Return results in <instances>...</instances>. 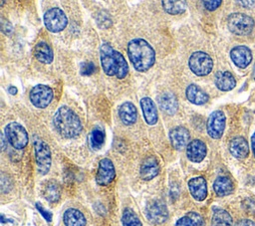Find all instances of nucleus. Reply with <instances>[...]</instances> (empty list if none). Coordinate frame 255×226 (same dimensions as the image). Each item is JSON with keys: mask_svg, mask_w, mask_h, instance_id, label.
<instances>
[{"mask_svg": "<svg viewBox=\"0 0 255 226\" xmlns=\"http://www.w3.org/2000/svg\"><path fill=\"white\" fill-rule=\"evenodd\" d=\"M188 188L192 197L197 201H203L207 196V183L201 176L191 178L188 181Z\"/></svg>", "mask_w": 255, "mask_h": 226, "instance_id": "obj_16", "label": "nucleus"}, {"mask_svg": "<svg viewBox=\"0 0 255 226\" xmlns=\"http://www.w3.org/2000/svg\"><path fill=\"white\" fill-rule=\"evenodd\" d=\"M96 71V66L94 63L89 62V63H83L81 65V74L84 76H90Z\"/></svg>", "mask_w": 255, "mask_h": 226, "instance_id": "obj_32", "label": "nucleus"}, {"mask_svg": "<svg viewBox=\"0 0 255 226\" xmlns=\"http://www.w3.org/2000/svg\"><path fill=\"white\" fill-rule=\"evenodd\" d=\"M227 27L231 33L244 36L253 30L254 20L246 14L233 13L227 18Z\"/></svg>", "mask_w": 255, "mask_h": 226, "instance_id": "obj_4", "label": "nucleus"}, {"mask_svg": "<svg viewBox=\"0 0 255 226\" xmlns=\"http://www.w3.org/2000/svg\"><path fill=\"white\" fill-rule=\"evenodd\" d=\"M4 2H5V0H1V6H3V4H4Z\"/></svg>", "mask_w": 255, "mask_h": 226, "instance_id": "obj_42", "label": "nucleus"}, {"mask_svg": "<svg viewBox=\"0 0 255 226\" xmlns=\"http://www.w3.org/2000/svg\"><path fill=\"white\" fill-rule=\"evenodd\" d=\"M188 65L192 73L197 76L208 75L213 68V61L211 57L204 52H194L189 58Z\"/></svg>", "mask_w": 255, "mask_h": 226, "instance_id": "obj_6", "label": "nucleus"}, {"mask_svg": "<svg viewBox=\"0 0 255 226\" xmlns=\"http://www.w3.org/2000/svg\"><path fill=\"white\" fill-rule=\"evenodd\" d=\"M53 91L46 85H37L30 92L31 103L39 109H44L53 100Z\"/></svg>", "mask_w": 255, "mask_h": 226, "instance_id": "obj_9", "label": "nucleus"}, {"mask_svg": "<svg viewBox=\"0 0 255 226\" xmlns=\"http://www.w3.org/2000/svg\"><path fill=\"white\" fill-rule=\"evenodd\" d=\"M158 104L160 109L167 114L175 113L178 108L176 97L169 92L163 93L158 97Z\"/></svg>", "mask_w": 255, "mask_h": 226, "instance_id": "obj_20", "label": "nucleus"}, {"mask_svg": "<svg viewBox=\"0 0 255 226\" xmlns=\"http://www.w3.org/2000/svg\"><path fill=\"white\" fill-rule=\"evenodd\" d=\"M213 189L218 196H225L233 191V182L227 176H219L213 183Z\"/></svg>", "mask_w": 255, "mask_h": 226, "instance_id": "obj_26", "label": "nucleus"}, {"mask_svg": "<svg viewBox=\"0 0 255 226\" xmlns=\"http://www.w3.org/2000/svg\"><path fill=\"white\" fill-rule=\"evenodd\" d=\"M5 135L10 144L17 149L24 148L28 143V133L18 122L8 123L5 127Z\"/></svg>", "mask_w": 255, "mask_h": 226, "instance_id": "obj_7", "label": "nucleus"}, {"mask_svg": "<svg viewBox=\"0 0 255 226\" xmlns=\"http://www.w3.org/2000/svg\"><path fill=\"white\" fill-rule=\"evenodd\" d=\"M1 21H2L1 26H2V31H3V33H5V34H7V35H10V34L12 33V26H11L10 22L7 21V20H5V19H3V18H2Z\"/></svg>", "mask_w": 255, "mask_h": 226, "instance_id": "obj_36", "label": "nucleus"}, {"mask_svg": "<svg viewBox=\"0 0 255 226\" xmlns=\"http://www.w3.org/2000/svg\"><path fill=\"white\" fill-rule=\"evenodd\" d=\"M212 226H232V218L224 209H215L211 218Z\"/></svg>", "mask_w": 255, "mask_h": 226, "instance_id": "obj_28", "label": "nucleus"}, {"mask_svg": "<svg viewBox=\"0 0 255 226\" xmlns=\"http://www.w3.org/2000/svg\"><path fill=\"white\" fill-rule=\"evenodd\" d=\"M215 85L221 91H230L235 87L236 81L230 72L220 71L215 75Z\"/></svg>", "mask_w": 255, "mask_h": 226, "instance_id": "obj_24", "label": "nucleus"}, {"mask_svg": "<svg viewBox=\"0 0 255 226\" xmlns=\"http://www.w3.org/2000/svg\"><path fill=\"white\" fill-rule=\"evenodd\" d=\"M65 226H85L86 225V218L84 214L76 209V208H69L65 211L63 216Z\"/></svg>", "mask_w": 255, "mask_h": 226, "instance_id": "obj_23", "label": "nucleus"}, {"mask_svg": "<svg viewBox=\"0 0 255 226\" xmlns=\"http://www.w3.org/2000/svg\"><path fill=\"white\" fill-rule=\"evenodd\" d=\"M201 1L203 3V6L205 7V9H207L209 11L216 10L222 2V0H201Z\"/></svg>", "mask_w": 255, "mask_h": 226, "instance_id": "obj_33", "label": "nucleus"}, {"mask_svg": "<svg viewBox=\"0 0 255 226\" xmlns=\"http://www.w3.org/2000/svg\"><path fill=\"white\" fill-rule=\"evenodd\" d=\"M101 63L104 72L108 76H117L118 79H124L128 72V66L124 56L113 49V47L104 43L100 50Z\"/></svg>", "mask_w": 255, "mask_h": 226, "instance_id": "obj_2", "label": "nucleus"}, {"mask_svg": "<svg viewBox=\"0 0 255 226\" xmlns=\"http://www.w3.org/2000/svg\"><path fill=\"white\" fill-rule=\"evenodd\" d=\"M251 145H252V150H253V153L255 155V132L253 133L252 137H251Z\"/></svg>", "mask_w": 255, "mask_h": 226, "instance_id": "obj_40", "label": "nucleus"}, {"mask_svg": "<svg viewBox=\"0 0 255 226\" xmlns=\"http://www.w3.org/2000/svg\"><path fill=\"white\" fill-rule=\"evenodd\" d=\"M161 3L165 12L171 15L181 14L186 9L185 0H161Z\"/></svg>", "mask_w": 255, "mask_h": 226, "instance_id": "obj_27", "label": "nucleus"}, {"mask_svg": "<svg viewBox=\"0 0 255 226\" xmlns=\"http://www.w3.org/2000/svg\"><path fill=\"white\" fill-rule=\"evenodd\" d=\"M116 171L114 163L109 158H104L99 162L98 171L96 174V181L99 185H109L115 178Z\"/></svg>", "mask_w": 255, "mask_h": 226, "instance_id": "obj_12", "label": "nucleus"}, {"mask_svg": "<svg viewBox=\"0 0 255 226\" xmlns=\"http://www.w3.org/2000/svg\"><path fill=\"white\" fill-rule=\"evenodd\" d=\"M34 149H35V158H36L38 171L41 174L48 173L50 170L51 161H52L49 145L40 137H35Z\"/></svg>", "mask_w": 255, "mask_h": 226, "instance_id": "obj_5", "label": "nucleus"}, {"mask_svg": "<svg viewBox=\"0 0 255 226\" xmlns=\"http://www.w3.org/2000/svg\"><path fill=\"white\" fill-rule=\"evenodd\" d=\"M187 216H189L192 221L194 222L195 226H204V222H203V219L202 217L198 214V213H195V212H189L187 214Z\"/></svg>", "mask_w": 255, "mask_h": 226, "instance_id": "obj_35", "label": "nucleus"}, {"mask_svg": "<svg viewBox=\"0 0 255 226\" xmlns=\"http://www.w3.org/2000/svg\"><path fill=\"white\" fill-rule=\"evenodd\" d=\"M104 141H105L104 131L99 127L94 128L92 130L91 134H90V145H91V147L93 149H99L104 144Z\"/></svg>", "mask_w": 255, "mask_h": 226, "instance_id": "obj_31", "label": "nucleus"}, {"mask_svg": "<svg viewBox=\"0 0 255 226\" xmlns=\"http://www.w3.org/2000/svg\"><path fill=\"white\" fill-rule=\"evenodd\" d=\"M34 55L38 61L44 64H50L53 61V51L45 42H40L35 46Z\"/></svg>", "mask_w": 255, "mask_h": 226, "instance_id": "obj_25", "label": "nucleus"}, {"mask_svg": "<svg viewBox=\"0 0 255 226\" xmlns=\"http://www.w3.org/2000/svg\"><path fill=\"white\" fill-rule=\"evenodd\" d=\"M240 6L245 7V8H249L251 6H253L254 4V0H235Z\"/></svg>", "mask_w": 255, "mask_h": 226, "instance_id": "obj_38", "label": "nucleus"}, {"mask_svg": "<svg viewBox=\"0 0 255 226\" xmlns=\"http://www.w3.org/2000/svg\"><path fill=\"white\" fill-rule=\"evenodd\" d=\"M8 92H9L11 95H16V94H17V89H16V87L10 86V87L8 88Z\"/></svg>", "mask_w": 255, "mask_h": 226, "instance_id": "obj_41", "label": "nucleus"}, {"mask_svg": "<svg viewBox=\"0 0 255 226\" xmlns=\"http://www.w3.org/2000/svg\"><path fill=\"white\" fill-rule=\"evenodd\" d=\"M229 150L234 157L243 159L249 154V145L244 137L236 136L231 139L229 143Z\"/></svg>", "mask_w": 255, "mask_h": 226, "instance_id": "obj_18", "label": "nucleus"}, {"mask_svg": "<svg viewBox=\"0 0 255 226\" xmlns=\"http://www.w3.org/2000/svg\"><path fill=\"white\" fill-rule=\"evenodd\" d=\"M186 98L194 105H204L208 102V95L194 84H191L186 88Z\"/></svg>", "mask_w": 255, "mask_h": 226, "instance_id": "obj_22", "label": "nucleus"}, {"mask_svg": "<svg viewBox=\"0 0 255 226\" xmlns=\"http://www.w3.org/2000/svg\"><path fill=\"white\" fill-rule=\"evenodd\" d=\"M140 107H141L145 121L150 125L155 124L158 116H157V111H156L155 105L152 102V100L147 97L142 98L140 100Z\"/></svg>", "mask_w": 255, "mask_h": 226, "instance_id": "obj_19", "label": "nucleus"}, {"mask_svg": "<svg viewBox=\"0 0 255 226\" xmlns=\"http://www.w3.org/2000/svg\"><path fill=\"white\" fill-rule=\"evenodd\" d=\"M190 134L187 128L183 126H176L172 128L169 132V139L172 144V146L175 149H182L183 147L187 146L189 143Z\"/></svg>", "mask_w": 255, "mask_h": 226, "instance_id": "obj_14", "label": "nucleus"}, {"mask_svg": "<svg viewBox=\"0 0 255 226\" xmlns=\"http://www.w3.org/2000/svg\"><path fill=\"white\" fill-rule=\"evenodd\" d=\"M254 74H255V66H254Z\"/></svg>", "mask_w": 255, "mask_h": 226, "instance_id": "obj_43", "label": "nucleus"}, {"mask_svg": "<svg viewBox=\"0 0 255 226\" xmlns=\"http://www.w3.org/2000/svg\"><path fill=\"white\" fill-rule=\"evenodd\" d=\"M175 226H195L194 222L192 221V219L189 216H183L181 218H179L176 223Z\"/></svg>", "mask_w": 255, "mask_h": 226, "instance_id": "obj_34", "label": "nucleus"}, {"mask_svg": "<svg viewBox=\"0 0 255 226\" xmlns=\"http://www.w3.org/2000/svg\"><path fill=\"white\" fill-rule=\"evenodd\" d=\"M230 57L237 67L244 69L251 63L252 53L246 46H236L230 51Z\"/></svg>", "mask_w": 255, "mask_h": 226, "instance_id": "obj_13", "label": "nucleus"}, {"mask_svg": "<svg viewBox=\"0 0 255 226\" xmlns=\"http://www.w3.org/2000/svg\"><path fill=\"white\" fill-rule=\"evenodd\" d=\"M44 23L46 28L53 32V33H57V32H61L62 30H64L68 24V19L64 13V11H62L60 8H52L49 9L45 15H44Z\"/></svg>", "mask_w": 255, "mask_h": 226, "instance_id": "obj_8", "label": "nucleus"}, {"mask_svg": "<svg viewBox=\"0 0 255 226\" xmlns=\"http://www.w3.org/2000/svg\"><path fill=\"white\" fill-rule=\"evenodd\" d=\"M159 164L154 156L146 157L140 165V177L144 180H150L159 173Z\"/></svg>", "mask_w": 255, "mask_h": 226, "instance_id": "obj_17", "label": "nucleus"}, {"mask_svg": "<svg viewBox=\"0 0 255 226\" xmlns=\"http://www.w3.org/2000/svg\"><path fill=\"white\" fill-rule=\"evenodd\" d=\"M56 130L64 137H76L82 131V122L79 116L68 107L58 109L53 117Z\"/></svg>", "mask_w": 255, "mask_h": 226, "instance_id": "obj_3", "label": "nucleus"}, {"mask_svg": "<svg viewBox=\"0 0 255 226\" xmlns=\"http://www.w3.org/2000/svg\"><path fill=\"white\" fill-rule=\"evenodd\" d=\"M128 55L133 68L138 72L147 71L155 60L154 50L141 38L132 39L128 42Z\"/></svg>", "mask_w": 255, "mask_h": 226, "instance_id": "obj_1", "label": "nucleus"}, {"mask_svg": "<svg viewBox=\"0 0 255 226\" xmlns=\"http://www.w3.org/2000/svg\"><path fill=\"white\" fill-rule=\"evenodd\" d=\"M123 226H141V222L138 216L130 209L126 208L122 216Z\"/></svg>", "mask_w": 255, "mask_h": 226, "instance_id": "obj_30", "label": "nucleus"}, {"mask_svg": "<svg viewBox=\"0 0 255 226\" xmlns=\"http://www.w3.org/2000/svg\"><path fill=\"white\" fill-rule=\"evenodd\" d=\"M146 218L153 224H161L168 218V211L165 204L159 200H152L145 208Z\"/></svg>", "mask_w": 255, "mask_h": 226, "instance_id": "obj_10", "label": "nucleus"}, {"mask_svg": "<svg viewBox=\"0 0 255 226\" xmlns=\"http://www.w3.org/2000/svg\"><path fill=\"white\" fill-rule=\"evenodd\" d=\"M186 155L193 162H200L206 155V145L200 139L191 140L186 146Z\"/></svg>", "mask_w": 255, "mask_h": 226, "instance_id": "obj_15", "label": "nucleus"}, {"mask_svg": "<svg viewBox=\"0 0 255 226\" xmlns=\"http://www.w3.org/2000/svg\"><path fill=\"white\" fill-rule=\"evenodd\" d=\"M60 187L57 182L49 181L46 183L43 189V195L46 200L51 203H55L60 199Z\"/></svg>", "mask_w": 255, "mask_h": 226, "instance_id": "obj_29", "label": "nucleus"}, {"mask_svg": "<svg viewBox=\"0 0 255 226\" xmlns=\"http://www.w3.org/2000/svg\"><path fill=\"white\" fill-rule=\"evenodd\" d=\"M235 226H255V222L250 219H241L235 224Z\"/></svg>", "mask_w": 255, "mask_h": 226, "instance_id": "obj_37", "label": "nucleus"}, {"mask_svg": "<svg viewBox=\"0 0 255 226\" xmlns=\"http://www.w3.org/2000/svg\"><path fill=\"white\" fill-rule=\"evenodd\" d=\"M37 208L39 209V211L43 214V216L46 218L47 221H50L51 220V214L49 212H46V210H44L41 206H39V204H37Z\"/></svg>", "mask_w": 255, "mask_h": 226, "instance_id": "obj_39", "label": "nucleus"}, {"mask_svg": "<svg viewBox=\"0 0 255 226\" xmlns=\"http://www.w3.org/2000/svg\"><path fill=\"white\" fill-rule=\"evenodd\" d=\"M119 115L121 120L125 124L130 125L135 122L137 117V112L133 104H131L130 102H126L120 107Z\"/></svg>", "mask_w": 255, "mask_h": 226, "instance_id": "obj_21", "label": "nucleus"}, {"mask_svg": "<svg viewBox=\"0 0 255 226\" xmlns=\"http://www.w3.org/2000/svg\"><path fill=\"white\" fill-rule=\"evenodd\" d=\"M225 128V115L221 111H215L213 112L208 119L206 124L207 133L212 138H220L223 134Z\"/></svg>", "mask_w": 255, "mask_h": 226, "instance_id": "obj_11", "label": "nucleus"}]
</instances>
